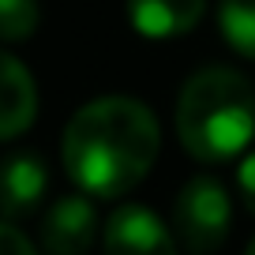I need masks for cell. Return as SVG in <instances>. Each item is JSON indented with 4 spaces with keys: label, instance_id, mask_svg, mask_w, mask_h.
<instances>
[{
    "label": "cell",
    "instance_id": "1",
    "mask_svg": "<svg viewBox=\"0 0 255 255\" xmlns=\"http://www.w3.org/2000/svg\"><path fill=\"white\" fill-rule=\"evenodd\" d=\"M161 150L158 117L143 102L109 94L87 102L64 128V169L87 195L120 199L143 184Z\"/></svg>",
    "mask_w": 255,
    "mask_h": 255
},
{
    "label": "cell",
    "instance_id": "2",
    "mask_svg": "<svg viewBox=\"0 0 255 255\" xmlns=\"http://www.w3.org/2000/svg\"><path fill=\"white\" fill-rule=\"evenodd\" d=\"M176 135L199 161H229L255 135V87L233 68H203L176 98Z\"/></svg>",
    "mask_w": 255,
    "mask_h": 255
},
{
    "label": "cell",
    "instance_id": "3",
    "mask_svg": "<svg viewBox=\"0 0 255 255\" xmlns=\"http://www.w3.org/2000/svg\"><path fill=\"white\" fill-rule=\"evenodd\" d=\"M173 229L191 255H214L233 229V203L222 180L191 176L173 199Z\"/></svg>",
    "mask_w": 255,
    "mask_h": 255
},
{
    "label": "cell",
    "instance_id": "4",
    "mask_svg": "<svg viewBox=\"0 0 255 255\" xmlns=\"http://www.w3.org/2000/svg\"><path fill=\"white\" fill-rule=\"evenodd\" d=\"M105 255H176L173 229L154 214L150 207H128L113 210L102 229Z\"/></svg>",
    "mask_w": 255,
    "mask_h": 255
},
{
    "label": "cell",
    "instance_id": "5",
    "mask_svg": "<svg viewBox=\"0 0 255 255\" xmlns=\"http://www.w3.org/2000/svg\"><path fill=\"white\" fill-rule=\"evenodd\" d=\"M94 237H98V214L83 195L56 199L49 214L41 218V244L49 255H87Z\"/></svg>",
    "mask_w": 255,
    "mask_h": 255
},
{
    "label": "cell",
    "instance_id": "6",
    "mask_svg": "<svg viewBox=\"0 0 255 255\" xmlns=\"http://www.w3.org/2000/svg\"><path fill=\"white\" fill-rule=\"evenodd\" d=\"M45 161L34 150H19L0 161V214L4 218H26L45 199Z\"/></svg>",
    "mask_w": 255,
    "mask_h": 255
},
{
    "label": "cell",
    "instance_id": "7",
    "mask_svg": "<svg viewBox=\"0 0 255 255\" xmlns=\"http://www.w3.org/2000/svg\"><path fill=\"white\" fill-rule=\"evenodd\" d=\"M207 11V0H128V19L143 38L165 41L195 30Z\"/></svg>",
    "mask_w": 255,
    "mask_h": 255
},
{
    "label": "cell",
    "instance_id": "8",
    "mask_svg": "<svg viewBox=\"0 0 255 255\" xmlns=\"http://www.w3.org/2000/svg\"><path fill=\"white\" fill-rule=\"evenodd\" d=\"M38 87L11 53H0V139H15L34 124Z\"/></svg>",
    "mask_w": 255,
    "mask_h": 255
},
{
    "label": "cell",
    "instance_id": "9",
    "mask_svg": "<svg viewBox=\"0 0 255 255\" xmlns=\"http://www.w3.org/2000/svg\"><path fill=\"white\" fill-rule=\"evenodd\" d=\"M222 34L240 56L255 60V0H222Z\"/></svg>",
    "mask_w": 255,
    "mask_h": 255
},
{
    "label": "cell",
    "instance_id": "10",
    "mask_svg": "<svg viewBox=\"0 0 255 255\" xmlns=\"http://www.w3.org/2000/svg\"><path fill=\"white\" fill-rule=\"evenodd\" d=\"M38 19L34 0H0V41H26L38 30Z\"/></svg>",
    "mask_w": 255,
    "mask_h": 255
},
{
    "label": "cell",
    "instance_id": "11",
    "mask_svg": "<svg viewBox=\"0 0 255 255\" xmlns=\"http://www.w3.org/2000/svg\"><path fill=\"white\" fill-rule=\"evenodd\" d=\"M0 255H38V248H34L15 225L0 222Z\"/></svg>",
    "mask_w": 255,
    "mask_h": 255
},
{
    "label": "cell",
    "instance_id": "12",
    "mask_svg": "<svg viewBox=\"0 0 255 255\" xmlns=\"http://www.w3.org/2000/svg\"><path fill=\"white\" fill-rule=\"evenodd\" d=\"M237 191H240V199H244V207L255 214V150L237 169Z\"/></svg>",
    "mask_w": 255,
    "mask_h": 255
},
{
    "label": "cell",
    "instance_id": "13",
    "mask_svg": "<svg viewBox=\"0 0 255 255\" xmlns=\"http://www.w3.org/2000/svg\"><path fill=\"white\" fill-rule=\"evenodd\" d=\"M244 255H255V240H252V244H248V252Z\"/></svg>",
    "mask_w": 255,
    "mask_h": 255
}]
</instances>
